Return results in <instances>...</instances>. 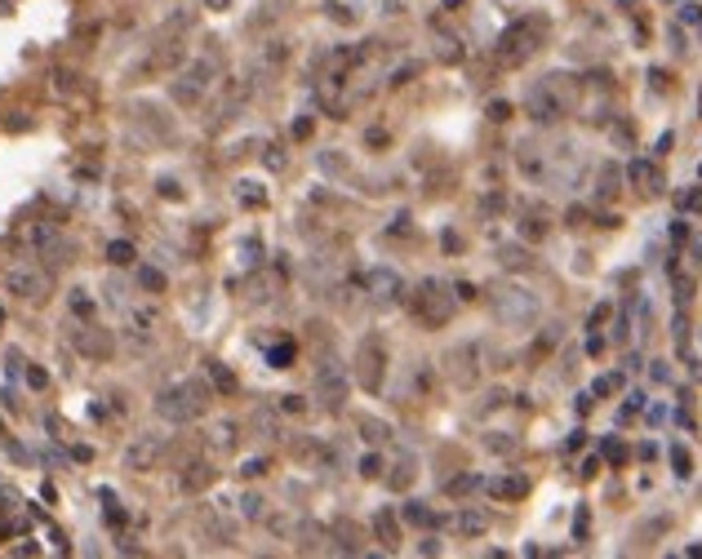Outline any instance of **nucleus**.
Listing matches in <instances>:
<instances>
[{
	"mask_svg": "<svg viewBox=\"0 0 702 559\" xmlns=\"http://www.w3.org/2000/svg\"><path fill=\"white\" fill-rule=\"evenodd\" d=\"M204 5H209V9H227L231 0H204Z\"/></svg>",
	"mask_w": 702,
	"mask_h": 559,
	"instance_id": "79ce46f5",
	"label": "nucleus"
},
{
	"mask_svg": "<svg viewBox=\"0 0 702 559\" xmlns=\"http://www.w3.org/2000/svg\"><path fill=\"white\" fill-rule=\"evenodd\" d=\"M107 258L116 262V267H125V262H134V244H129V240H116V244L107 249Z\"/></svg>",
	"mask_w": 702,
	"mask_h": 559,
	"instance_id": "6ab92c4d",
	"label": "nucleus"
},
{
	"mask_svg": "<svg viewBox=\"0 0 702 559\" xmlns=\"http://www.w3.org/2000/svg\"><path fill=\"white\" fill-rule=\"evenodd\" d=\"M209 75H213V62H196L191 71H183L174 80V98L183 102V107H191V102H200V93L209 89Z\"/></svg>",
	"mask_w": 702,
	"mask_h": 559,
	"instance_id": "423d86ee",
	"label": "nucleus"
},
{
	"mask_svg": "<svg viewBox=\"0 0 702 559\" xmlns=\"http://www.w3.org/2000/svg\"><path fill=\"white\" fill-rule=\"evenodd\" d=\"M502 262H507V267H529L525 249H502Z\"/></svg>",
	"mask_w": 702,
	"mask_h": 559,
	"instance_id": "c85d7f7f",
	"label": "nucleus"
},
{
	"mask_svg": "<svg viewBox=\"0 0 702 559\" xmlns=\"http://www.w3.org/2000/svg\"><path fill=\"white\" fill-rule=\"evenodd\" d=\"M312 134V120H294V138H307Z\"/></svg>",
	"mask_w": 702,
	"mask_h": 559,
	"instance_id": "ea45409f",
	"label": "nucleus"
},
{
	"mask_svg": "<svg viewBox=\"0 0 702 559\" xmlns=\"http://www.w3.org/2000/svg\"><path fill=\"white\" fill-rule=\"evenodd\" d=\"M605 453H609V462H622L627 457V449H622V444H613V440L605 444Z\"/></svg>",
	"mask_w": 702,
	"mask_h": 559,
	"instance_id": "f704fd0d",
	"label": "nucleus"
},
{
	"mask_svg": "<svg viewBox=\"0 0 702 559\" xmlns=\"http://www.w3.org/2000/svg\"><path fill=\"white\" fill-rule=\"evenodd\" d=\"M303 409H307V404L298 400V395H285V413H303Z\"/></svg>",
	"mask_w": 702,
	"mask_h": 559,
	"instance_id": "4c0bfd02",
	"label": "nucleus"
},
{
	"mask_svg": "<svg viewBox=\"0 0 702 559\" xmlns=\"http://www.w3.org/2000/svg\"><path fill=\"white\" fill-rule=\"evenodd\" d=\"M27 382H32V386H36V391H40V386H45V382H49V377H45V373H40V368H32V373H27Z\"/></svg>",
	"mask_w": 702,
	"mask_h": 559,
	"instance_id": "58836bf2",
	"label": "nucleus"
},
{
	"mask_svg": "<svg viewBox=\"0 0 702 559\" xmlns=\"http://www.w3.org/2000/svg\"><path fill=\"white\" fill-rule=\"evenodd\" d=\"M316 395H320L325 409H342V400H347V373L338 364H325L316 373Z\"/></svg>",
	"mask_w": 702,
	"mask_h": 559,
	"instance_id": "0eeeda50",
	"label": "nucleus"
},
{
	"mask_svg": "<svg viewBox=\"0 0 702 559\" xmlns=\"http://www.w3.org/2000/svg\"><path fill=\"white\" fill-rule=\"evenodd\" d=\"M360 382L369 386V391L382 386V346L378 342H364L360 346Z\"/></svg>",
	"mask_w": 702,
	"mask_h": 559,
	"instance_id": "9d476101",
	"label": "nucleus"
},
{
	"mask_svg": "<svg viewBox=\"0 0 702 559\" xmlns=\"http://www.w3.org/2000/svg\"><path fill=\"white\" fill-rule=\"evenodd\" d=\"M200 395L204 391L196 382H183V386H174V391H161V395H156V413H161V418H169V422H191L196 413L204 409Z\"/></svg>",
	"mask_w": 702,
	"mask_h": 559,
	"instance_id": "20e7f679",
	"label": "nucleus"
},
{
	"mask_svg": "<svg viewBox=\"0 0 702 559\" xmlns=\"http://www.w3.org/2000/svg\"><path fill=\"white\" fill-rule=\"evenodd\" d=\"M489 116H493V120H507V116H511V107H507V102H493Z\"/></svg>",
	"mask_w": 702,
	"mask_h": 559,
	"instance_id": "e433bc0d",
	"label": "nucleus"
},
{
	"mask_svg": "<svg viewBox=\"0 0 702 559\" xmlns=\"http://www.w3.org/2000/svg\"><path fill=\"white\" fill-rule=\"evenodd\" d=\"M613 195H618V169L609 165V169L600 174V200H613Z\"/></svg>",
	"mask_w": 702,
	"mask_h": 559,
	"instance_id": "aec40b11",
	"label": "nucleus"
},
{
	"mask_svg": "<svg viewBox=\"0 0 702 559\" xmlns=\"http://www.w3.org/2000/svg\"><path fill=\"white\" fill-rule=\"evenodd\" d=\"M263 471H267V462H245V471H240V475H249V479H254V475H263Z\"/></svg>",
	"mask_w": 702,
	"mask_h": 559,
	"instance_id": "72a5a7b5",
	"label": "nucleus"
},
{
	"mask_svg": "<svg viewBox=\"0 0 702 559\" xmlns=\"http://www.w3.org/2000/svg\"><path fill=\"white\" fill-rule=\"evenodd\" d=\"M547 40V18H516L507 32L498 36V62L502 67H520L538 53V45Z\"/></svg>",
	"mask_w": 702,
	"mask_h": 559,
	"instance_id": "f257e3e1",
	"label": "nucleus"
},
{
	"mask_svg": "<svg viewBox=\"0 0 702 559\" xmlns=\"http://www.w3.org/2000/svg\"><path fill=\"white\" fill-rule=\"evenodd\" d=\"M209 373H213V386H218V391H236V377H231L222 364H209Z\"/></svg>",
	"mask_w": 702,
	"mask_h": 559,
	"instance_id": "393cba45",
	"label": "nucleus"
},
{
	"mask_svg": "<svg viewBox=\"0 0 702 559\" xmlns=\"http://www.w3.org/2000/svg\"><path fill=\"white\" fill-rule=\"evenodd\" d=\"M267 359H271V364H276V368H289V359H294V346H289V342L271 346V350H267Z\"/></svg>",
	"mask_w": 702,
	"mask_h": 559,
	"instance_id": "5701e85b",
	"label": "nucleus"
},
{
	"mask_svg": "<svg viewBox=\"0 0 702 559\" xmlns=\"http://www.w3.org/2000/svg\"><path fill=\"white\" fill-rule=\"evenodd\" d=\"M671 462H676V475H680V479H685V475H689V466H694L685 449H671Z\"/></svg>",
	"mask_w": 702,
	"mask_h": 559,
	"instance_id": "cd10ccee",
	"label": "nucleus"
},
{
	"mask_svg": "<svg viewBox=\"0 0 702 559\" xmlns=\"http://www.w3.org/2000/svg\"><path fill=\"white\" fill-rule=\"evenodd\" d=\"M627 178H631L635 187H644V191H662V174L649 165V160H635V165L627 169Z\"/></svg>",
	"mask_w": 702,
	"mask_h": 559,
	"instance_id": "f8f14e48",
	"label": "nucleus"
},
{
	"mask_svg": "<svg viewBox=\"0 0 702 559\" xmlns=\"http://www.w3.org/2000/svg\"><path fill=\"white\" fill-rule=\"evenodd\" d=\"M161 449H165L161 435H138V440L125 449V466L129 471H152L156 457H161Z\"/></svg>",
	"mask_w": 702,
	"mask_h": 559,
	"instance_id": "1a4fd4ad",
	"label": "nucleus"
},
{
	"mask_svg": "<svg viewBox=\"0 0 702 559\" xmlns=\"http://www.w3.org/2000/svg\"><path fill=\"white\" fill-rule=\"evenodd\" d=\"M236 200H240V204H249V209H258V204L267 200V191H263L258 182H236Z\"/></svg>",
	"mask_w": 702,
	"mask_h": 559,
	"instance_id": "dca6fc26",
	"label": "nucleus"
},
{
	"mask_svg": "<svg viewBox=\"0 0 702 559\" xmlns=\"http://www.w3.org/2000/svg\"><path fill=\"white\" fill-rule=\"evenodd\" d=\"M213 444H218V449H231V444H236V426H231V422L213 426Z\"/></svg>",
	"mask_w": 702,
	"mask_h": 559,
	"instance_id": "b1692460",
	"label": "nucleus"
},
{
	"mask_svg": "<svg viewBox=\"0 0 702 559\" xmlns=\"http://www.w3.org/2000/svg\"><path fill=\"white\" fill-rule=\"evenodd\" d=\"M161 195H169V200H178L183 191H178V182H169V178H161Z\"/></svg>",
	"mask_w": 702,
	"mask_h": 559,
	"instance_id": "c9c22d12",
	"label": "nucleus"
},
{
	"mask_svg": "<svg viewBox=\"0 0 702 559\" xmlns=\"http://www.w3.org/2000/svg\"><path fill=\"white\" fill-rule=\"evenodd\" d=\"M698 204H702V191H685V195H680V209H698Z\"/></svg>",
	"mask_w": 702,
	"mask_h": 559,
	"instance_id": "473e14b6",
	"label": "nucleus"
},
{
	"mask_svg": "<svg viewBox=\"0 0 702 559\" xmlns=\"http://www.w3.org/2000/svg\"><path fill=\"white\" fill-rule=\"evenodd\" d=\"M138 280H143V289H165V276H161V271H152V267L138 271Z\"/></svg>",
	"mask_w": 702,
	"mask_h": 559,
	"instance_id": "bb28decb",
	"label": "nucleus"
},
{
	"mask_svg": "<svg viewBox=\"0 0 702 559\" xmlns=\"http://www.w3.org/2000/svg\"><path fill=\"white\" fill-rule=\"evenodd\" d=\"M80 350H89V355H107L111 342L102 333H80Z\"/></svg>",
	"mask_w": 702,
	"mask_h": 559,
	"instance_id": "a211bd4d",
	"label": "nucleus"
},
{
	"mask_svg": "<svg viewBox=\"0 0 702 559\" xmlns=\"http://www.w3.org/2000/svg\"><path fill=\"white\" fill-rule=\"evenodd\" d=\"M484 528H489V515H480V510H463V515H458V533L476 537V533H484Z\"/></svg>",
	"mask_w": 702,
	"mask_h": 559,
	"instance_id": "ddd939ff",
	"label": "nucleus"
},
{
	"mask_svg": "<svg viewBox=\"0 0 702 559\" xmlns=\"http://www.w3.org/2000/svg\"><path fill=\"white\" fill-rule=\"evenodd\" d=\"M360 475L364 479H378L382 475V457H378V453H364V457H360Z\"/></svg>",
	"mask_w": 702,
	"mask_h": 559,
	"instance_id": "412c9836",
	"label": "nucleus"
},
{
	"mask_svg": "<svg viewBox=\"0 0 702 559\" xmlns=\"http://www.w3.org/2000/svg\"><path fill=\"white\" fill-rule=\"evenodd\" d=\"M476 484H480L476 475H463V479H454V484H449V492H471Z\"/></svg>",
	"mask_w": 702,
	"mask_h": 559,
	"instance_id": "c756f323",
	"label": "nucleus"
},
{
	"mask_svg": "<svg viewBox=\"0 0 702 559\" xmlns=\"http://www.w3.org/2000/svg\"><path fill=\"white\" fill-rule=\"evenodd\" d=\"M493 492H498V497H525V492H529V479H525V475L493 479Z\"/></svg>",
	"mask_w": 702,
	"mask_h": 559,
	"instance_id": "2eb2a0df",
	"label": "nucleus"
},
{
	"mask_svg": "<svg viewBox=\"0 0 702 559\" xmlns=\"http://www.w3.org/2000/svg\"><path fill=\"white\" fill-rule=\"evenodd\" d=\"M484 444H489L493 453H507V449H516V440H498V435H489V440H484Z\"/></svg>",
	"mask_w": 702,
	"mask_h": 559,
	"instance_id": "7c9ffc66",
	"label": "nucleus"
},
{
	"mask_svg": "<svg viewBox=\"0 0 702 559\" xmlns=\"http://www.w3.org/2000/svg\"><path fill=\"white\" fill-rule=\"evenodd\" d=\"M9 289H14L18 298H40V293H45V276L36 267H14V271H9Z\"/></svg>",
	"mask_w": 702,
	"mask_h": 559,
	"instance_id": "9b49d317",
	"label": "nucleus"
},
{
	"mask_svg": "<svg viewBox=\"0 0 702 559\" xmlns=\"http://www.w3.org/2000/svg\"><path fill=\"white\" fill-rule=\"evenodd\" d=\"M360 435H364V440H369V444H382V440H387V426L364 418V422H360Z\"/></svg>",
	"mask_w": 702,
	"mask_h": 559,
	"instance_id": "4be33fe9",
	"label": "nucleus"
},
{
	"mask_svg": "<svg viewBox=\"0 0 702 559\" xmlns=\"http://www.w3.org/2000/svg\"><path fill=\"white\" fill-rule=\"evenodd\" d=\"M405 519H409V524H418V528H432L436 524V515L423 506V501H409V506H405Z\"/></svg>",
	"mask_w": 702,
	"mask_h": 559,
	"instance_id": "f3484780",
	"label": "nucleus"
},
{
	"mask_svg": "<svg viewBox=\"0 0 702 559\" xmlns=\"http://www.w3.org/2000/svg\"><path fill=\"white\" fill-rule=\"evenodd\" d=\"M245 515H249V519L263 515V497H245Z\"/></svg>",
	"mask_w": 702,
	"mask_h": 559,
	"instance_id": "2f4dec72",
	"label": "nucleus"
},
{
	"mask_svg": "<svg viewBox=\"0 0 702 559\" xmlns=\"http://www.w3.org/2000/svg\"><path fill=\"white\" fill-rule=\"evenodd\" d=\"M569 75H547V80H538L529 89V116L542 120V125H551V120H560L569 107H574V84H565Z\"/></svg>",
	"mask_w": 702,
	"mask_h": 559,
	"instance_id": "f03ea898",
	"label": "nucleus"
},
{
	"mask_svg": "<svg viewBox=\"0 0 702 559\" xmlns=\"http://www.w3.org/2000/svg\"><path fill=\"white\" fill-rule=\"evenodd\" d=\"M71 311L76 316H93V302L85 298V289H71Z\"/></svg>",
	"mask_w": 702,
	"mask_h": 559,
	"instance_id": "a878e982",
	"label": "nucleus"
},
{
	"mask_svg": "<svg viewBox=\"0 0 702 559\" xmlns=\"http://www.w3.org/2000/svg\"><path fill=\"white\" fill-rule=\"evenodd\" d=\"M364 293H369L373 302H396V293H405V284H400V276L391 267H373L369 276H364Z\"/></svg>",
	"mask_w": 702,
	"mask_h": 559,
	"instance_id": "6e6552de",
	"label": "nucleus"
},
{
	"mask_svg": "<svg viewBox=\"0 0 702 559\" xmlns=\"http://www.w3.org/2000/svg\"><path fill=\"white\" fill-rule=\"evenodd\" d=\"M533 311H538V302H533L525 289H498L493 293V316H498L502 324H529Z\"/></svg>",
	"mask_w": 702,
	"mask_h": 559,
	"instance_id": "39448f33",
	"label": "nucleus"
},
{
	"mask_svg": "<svg viewBox=\"0 0 702 559\" xmlns=\"http://www.w3.org/2000/svg\"><path fill=\"white\" fill-rule=\"evenodd\" d=\"M0 320H5V316H0Z\"/></svg>",
	"mask_w": 702,
	"mask_h": 559,
	"instance_id": "37998d69",
	"label": "nucleus"
},
{
	"mask_svg": "<svg viewBox=\"0 0 702 559\" xmlns=\"http://www.w3.org/2000/svg\"><path fill=\"white\" fill-rule=\"evenodd\" d=\"M373 528H378L382 546H396V542H400V533H396V519H391V510H378V515H373Z\"/></svg>",
	"mask_w": 702,
	"mask_h": 559,
	"instance_id": "4468645a",
	"label": "nucleus"
},
{
	"mask_svg": "<svg viewBox=\"0 0 702 559\" xmlns=\"http://www.w3.org/2000/svg\"><path fill=\"white\" fill-rule=\"evenodd\" d=\"M454 298H458V293H449L440 280H423V284H418V293H414L418 320H423V324H432V329H440L449 316H454Z\"/></svg>",
	"mask_w": 702,
	"mask_h": 559,
	"instance_id": "7ed1b4c3",
	"label": "nucleus"
},
{
	"mask_svg": "<svg viewBox=\"0 0 702 559\" xmlns=\"http://www.w3.org/2000/svg\"><path fill=\"white\" fill-rule=\"evenodd\" d=\"M245 262H258V240H245Z\"/></svg>",
	"mask_w": 702,
	"mask_h": 559,
	"instance_id": "a19ab883",
	"label": "nucleus"
}]
</instances>
